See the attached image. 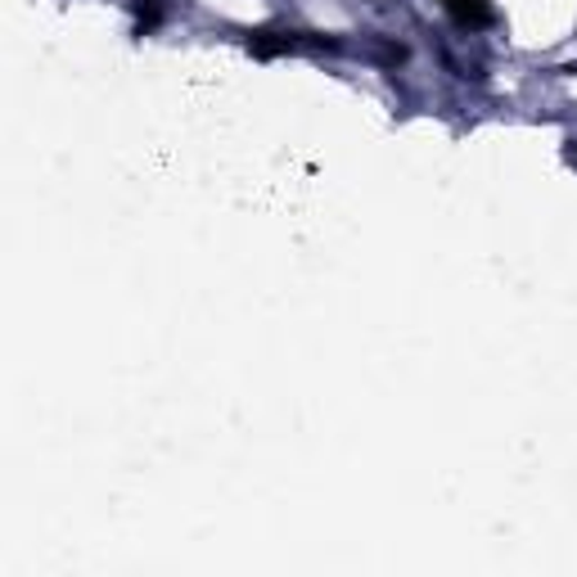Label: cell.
I'll return each instance as SVG.
<instances>
[{
    "instance_id": "obj_1",
    "label": "cell",
    "mask_w": 577,
    "mask_h": 577,
    "mask_svg": "<svg viewBox=\"0 0 577 577\" xmlns=\"http://www.w3.org/2000/svg\"><path fill=\"white\" fill-rule=\"evenodd\" d=\"M249 54L253 59H275V54H294V50H307V45H325V50H334V41H325V37H316V41H307V37H298V32H249Z\"/></svg>"
},
{
    "instance_id": "obj_2",
    "label": "cell",
    "mask_w": 577,
    "mask_h": 577,
    "mask_svg": "<svg viewBox=\"0 0 577 577\" xmlns=\"http://www.w3.org/2000/svg\"><path fill=\"white\" fill-rule=\"evenodd\" d=\"M447 10L460 28H487L492 23V6L487 0H447Z\"/></svg>"
},
{
    "instance_id": "obj_3",
    "label": "cell",
    "mask_w": 577,
    "mask_h": 577,
    "mask_svg": "<svg viewBox=\"0 0 577 577\" xmlns=\"http://www.w3.org/2000/svg\"><path fill=\"white\" fill-rule=\"evenodd\" d=\"M159 19H163L159 0H140V6H135V32H140V37H144V32H154V28H159Z\"/></svg>"
},
{
    "instance_id": "obj_4",
    "label": "cell",
    "mask_w": 577,
    "mask_h": 577,
    "mask_svg": "<svg viewBox=\"0 0 577 577\" xmlns=\"http://www.w3.org/2000/svg\"><path fill=\"white\" fill-rule=\"evenodd\" d=\"M568 159H573V163H577V140H573V150H568Z\"/></svg>"
}]
</instances>
